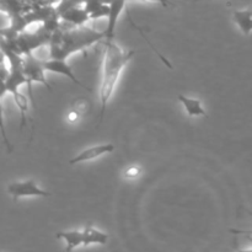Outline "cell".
Listing matches in <instances>:
<instances>
[{
  "label": "cell",
  "mask_w": 252,
  "mask_h": 252,
  "mask_svg": "<svg viewBox=\"0 0 252 252\" xmlns=\"http://www.w3.org/2000/svg\"><path fill=\"white\" fill-rule=\"evenodd\" d=\"M127 0H112L110 4V11L107 15V27L105 30V41L115 38L116 27L122 12L125 11Z\"/></svg>",
  "instance_id": "cell-7"
},
{
  "label": "cell",
  "mask_w": 252,
  "mask_h": 252,
  "mask_svg": "<svg viewBox=\"0 0 252 252\" xmlns=\"http://www.w3.org/2000/svg\"><path fill=\"white\" fill-rule=\"evenodd\" d=\"M233 21L240 30L241 33L245 36L250 34L252 32V7L234 10Z\"/></svg>",
  "instance_id": "cell-9"
},
{
  "label": "cell",
  "mask_w": 252,
  "mask_h": 252,
  "mask_svg": "<svg viewBox=\"0 0 252 252\" xmlns=\"http://www.w3.org/2000/svg\"><path fill=\"white\" fill-rule=\"evenodd\" d=\"M7 59L4 52L0 49V80H5L9 74V64L6 65Z\"/></svg>",
  "instance_id": "cell-15"
},
{
  "label": "cell",
  "mask_w": 252,
  "mask_h": 252,
  "mask_svg": "<svg viewBox=\"0 0 252 252\" xmlns=\"http://www.w3.org/2000/svg\"><path fill=\"white\" fill-rule=\"evenodd\" d=\"M105 39V31L100 32L96 30L83 26H74V29L68 31H56L52 33L51 41H49V54L51 58L66 59L71 54L83 52L91 47L93 44Z\"/></svg>",
  "instance_id": "cell-2"
},
{
  "label": "cell",
  "mask_w": 252,
  "mask_h": 252,
  "mask_svg": "<svg viewBox=\"0 0 252 252\" xmlns=\"http://www.w3.org/2000/svg\"><path fill=\"white\" fill-rule=\"evenodd\" d=\"M108 241V235L103 231L98 230L95 226L89 225L83 230V246L90 245H106Z\"/></svg>",
  "instance_id": "cell-10"
},
{
  "label": "cell",
  "mask_w": 252,
  "mask_h": 252,
  "mask_svg": "<svg viewBox=\"0 0 252 252\" xmlns=\"http://www.w3.org/2000/svg\"><path fill=\"white\" fill-rule=\"evenodd\" d=\"M135 51L126 52L115 39L105 41V51H103L102 68H101V83L98 95H100V122L102 123L106 110L110 103L111 97L116 90L118 80L122 75L123 70L134 57Z\"/></svg>",
  "instance_id": "cell-1"
},
{
  "label": "cell",
  "mask_w": 252,
  "mask_h": 252,
  "mask_svg": "<svg viewBox=\"0 0 252 252\" xmlns=\"http://www.w3.org/2000/svg\"><path fill=\"white\" fill-rule=\"evenodd\" d=\"M80 117H81V116L79 115L76 111L70 110V112H69L68 116H66V120H68L69 123H75V122H78L79 120H80Z\"/></svg>",
  "instance_id": "cell-18"
},
{
  "label": "cell",
  "mask_w": 252,
  "mask_h": 252,
  "mask_svg": "<svg viewBox=\"0 0 252 252\" xmlns=\"http://www.w3.org/2000/svg\"><path fill=\"white\" fill-rule=\"evenodd\" d=\"M143 169L140 165H130L123 172V176H125L126 180H129V181H133V180H137L138 177L142 175Z\"/></svg>",
  "instance_id": "cell-14"
},
{
  "label": "cell",
  "mask_w": 252,
  "mask_h": 252,
  "mask_svg": "<svg viewBox=\"0 0 252 252\" xmlns=\"http://www.w3.org/2000/svg\"><path fill=\"white\" fill-rule=\"evenodd\" d=\"M113 150H115V145L111 144V143L93 145V147H89L86 148V149L81 150L79 154H76L75 157L71 158V159L68 161V164L76 165V164H81V162L93 161V160L98 159V158L103 157V155L111 154Z\"/></svg>",
  "instance_id": "cell-5"
},
{
  "label": "cell",
  "mask_w": 252,
  "mask_h": 252,
  "mask_svg": "<svg viewBox=\"0 0 252 252\" xmlns=\"http://www.w3.org/2000/svg\"><path fill=\"white\" fill-rule=\"evenodd\" d=\"M7 193L12 199L17 201L21 198H31V197H38V198H47L51 196L48 191L42 189L34 180H24V181H15L7 186Z\"/></svg>",
  "instance_id": "cell-4"
},
{
  "label": "cell",
  "mask_w": 252,
  "mask_h": 252,
  "mask_svg": "<svg viewBox=\"0 0 252 252\" xmlns=\"http://www.w3.org/2000/svg\"><path fill=\"white\" fill-rule=\"evenodd\" d=\"M194 2H198V1H202V0H193Z\"/></svg>",
  "instance_id": "cell-19"
},
{
  "label": "cell",
  "mask_w": 252,
  "mask_h": 252,
  "mask_svg": "<svg viewBox=\"0 0 252 252\" xmlns=\"http://www.w3.org/2000/svg\"><path fill=\"white\" fill-rule=\"evenodd\" d=\"M139 1H149V2H157L160 4L162 7H176L177 5L172 2L171 0H139Z\"/></svg>",
  "instance_id": "cell-17"
},
{
  "label": "cell",
  "mask_w": 252,
  "mask_h": 252,
  "mask_svg": "<svg viewBox=\"0 0 252 252\" xmlns=\"http://www.w3.org/2000/svg\"><path fill=\"white\" fill-rule=\"evenodd\" d=\"M88 101L84 100V98H78V100L74 101L73 106H71V110L76 111L80 116H83L84 113L88 111Z\"/></svg>",
  "instance_id": "cell-16"
},
{
  "label": "cell",
  "mask_w": 252,
  "mask_h": 252,
  "mask_svg": "<svg viewBox=\"0 0 252 252\" xmlns=\"http://www.w3.org/2000/svg\"><path fill=\"white\" fill-rule=\"evenodd\" d=\"M177 100L181 102L182 107H184L185 112L187 113L189 117H204V116H207L206 110H204L203 105L198 98L189 97V96L180 94L177 96Z\"/></svg>",
  "instance_id": "cell-8"
},
{
  "label": "cell",
  "mask_w": 252,
  "mask_h": 252,
  "mask_svg": "<svg viewBox=\"0 0 252 252\" xmlns=\"http://www.w3.org/2000/svg\"><path fill=\"white\" fill-rule=\"evenodd\" d=\"M12 98H14V102L16 105L17 110L20 112V130L24 129L26 127L27 123V113H29V98L25 95H22L21 93L16 91V93L11 94Z\"/></svg>",
  "instance_id": "cell-12"
},
{
  "label": "cell",
  "mask_w": 252,
  "mask_h": 252,
  "mask_svg": "<svg viewBox=\"0 0 252 252\" xmlns=\"http://www.w3.org/2000/svg\"><path fill=\"white\" fill-rule=\"evenodd\" d=\"M43 64H44V68H46V70L49 71V73L61 74V75L70 79L74 84L81 86L83 89H85V90L90 91L91 93V89L89 88V86L84 85V84L81 83L78 78H76L75 74H74V71H73V69H71V66L69 65V63L66 62V59L49 58V59H47V61H44Z\"/></svg>",
  "instance_id": "cell-6"
},
{
  "label": "cell",
  "mask_w": 252,
  "mask_h": 252,
  "mask_svg": "<svg viewBox=\"0 0 252 252\" xmlns=\"http://www.w3.org/2000/svg\"><path fill=\"white\" fill-rule=\"evenodd\" d=\"M58 240H63L65 244V250L71 251L74 249L83 245V231L80 230H68L59 231L56 235Z\"/></svg>",
  "instance_id": "cell-11"
},
{
  "label": "cell",
  "mask_w": 252,
  "mask_h": 252,
  "mask_svg": "<svg viewBox=\"0 0 252 252\" xmlns=\"http://www.w3.org/2000/svg\"><path fill=\"white\" fill-rule=\"evenodd\" d=\"M1 100V98H0ZM0 135H1V139L4 142L5 148H6L7 153H12V145L10 142L9 137H7L6 132V126H5V118H4V108H2L1 102H0Z\"/></svg>",
  "instance_id": "cell-13"
},
{
  "label": "cell",
  "mask_w": 252,
  "mask_h": 252,
  "mask_svg": "<svg viewBox=\"0 0 252 252\" xmlns=\"http://www.w3.org/2000/svg\"><path fill=\"white\" fill-rule=\"evenodd\" d=\"M44 61L37 58L33 56V53L25 54L24 56V73L27 79V86H29L30 98H31V103L36 107L33 100V91H32V84L39 83L42 85L46 86L49 91H52L51 85H49L48 80L46 78V68H44Z\"/></svg>",
  "instance_id": "cell-3"
}]
</instances>
